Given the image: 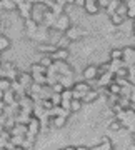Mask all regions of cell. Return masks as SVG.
<instances>
[{
	"instance_id": "cell-14",
	"label": "cell",
	"mask_w": 135,
	"mask_h": 150,
	"mask_svg": "<svg viewBox=\"0 0 135 150\" xmlns=\"http://www.w3.org/2000/svg\"><path fill=\"white\" fill-rule=\"evenodd\" d=\"M37 62L42 65V67H45V69H49V67L54 65V59H52L49 54H38V60H37Z\"/></svg>"
},
{
	"instance_id": "cell-1",
	"label": "cell",
	"mask_w": 135,
	"mask_h": 150,
	"mask_svg": "<svg viewBox=\"0 0 135 150\" xmlns=\"http://www.w3.org/2000/svg\"><path fill=\"white\" fill-rule=\"evenodd\" d=\"M82 74V79L88 83H92L98 79V65H93V64H88L83 67V70L80 72Z\"/></svg>"
},
{
	"instance_id": "cell-23",
	"label": "cell",
	"mask_w": 135,
	"mask_h": 150,
	"mask_svg": "<svg viewBox=\"0 0 135 150\" xmlns=\"http://www.w3.org/2000/svg\"><path fill=\"white\" fill-rule=\"evenodd\" d=\"M82 107H83V102H82V100H78V98H72V102H70V112L72 113L80 112Z\"/></svg>"
},
{
	"instance_id": "cell-8",
	"label": "cell",
	"mask_w": 135,
	"mask_h": 150,
	"mask_svg": "<svg viewBox=\"0 0 135 150\" xmlns=\"http://www.w3.org/2000/svg\"><path fill=\"white\" fill-rule=\"evenodd\" d=\"M83 10H85L87 15H97L98 12H100V7H98L97 0H87Z\"/></svg>"
},
{
	"instance_id": "cell-22",
	"label": "cell",
	"mask_w": 135,
	"mask_h": 150,
	"mask_svg": "<svg viewBox=\"0 0 135 150\" xmlns=\"http://www.w3.org/2000/svg\"><path fill=\"white\" fill-rule=\"evenodd\" d=\"M105 88L108 90V93H114V95H120V92H122V87H120L115 80H114V82H110V83H108Z\"/></svg>"
},
{
	"instance_id": "cell-29",
	"label": "cell",
	"mask_w": 135,
	"mask_h": 150,
	"mask_svg": "<svg viewBox=\"0 0 135 150\" xmlns=\"http://www.w3.org/2000/svg\"><path fill=\"white\" fill-rule=\"evenodd\" d=\"M97 4H98V7H100V10H105L110 2H108V0H97Z\"/></svg>"
},
{
	"instance_id": "cell-9",
	"label": "cell",
	"mask_w": 135,
	"mask_h": 150,
	"mask_svg": "<svg viewBox=\"0 0 135 150\" xmlns=\"http://www.w3.org/2000/svg\"><path fill=\"white\" fill-rule=\"evenodd\" d=\"M50 57L55 60H69L70 59V50L69 48H59L57 47V50H55L54 54H50Z\"/></svg>"
},
{
	"instance_id": "cell-18",
	"label": "cell",
	"mask_w": 135,
	"mask_h": 150,
	"mask_svg": "<svg viewBox=\"0 0 135 150\" xmlns=\"http://www.w3.org/2000/svg\"><path fill=\"white\" fill-rule=\"evenodd\" d=\"M59 82L65 87V88H72L74 83H75L74 77H70V75H59Z\"/></svg>"
},
{
	"instance_id": "cell-13",
	"label": "cell",
	"mask_w": 135,
	"mask_h": 150,
	"mask_svg": "<svg viewBox=\"0 0 135 150\" xmlns=\"http://www.w3.org/2000/svg\"><path fill=\"white\" fill-rule=\"evenodd\" d=\"M8 132H10V135H27V125H25V123L15 122V125H13Z\"/></svg>"
},
{
	"instance_id": "cell-17",
	"label": "cell",
	"mask_w": 135,
	"mask_h": 150,
	"mask_svg": "<svg viewBox=\"0 0 135 150\" xmlns=\"http://www.w3.org/2000/svg\"><path fill=\"white\" fill-rule=\"evenodd\" d=\"M2 2V8L5 13H10V12H17V4L13 0H0Z\"/></svg>"
},
{
	"instance_id": "cell-20",
	"label": "cell",
	"mask_w": 135,
	"mask_h": 150,
	"mask_svg": "<svg viewBox=\"0 0 135 150\" xmlns=\"http://www.w3.org/2000/svg\"><path fill=\"white\" fill-rule=\"evenodd\" d=\"M108 18H110V23H112L114 27H120V25H124V22L127 20L125 17L119 15V13H112V15L108 17Z\"/></svg>"
},
{
	"instance_id": "cell-36",
	"label": "cell",
	"mask_w": 135,
	"mask_h": 150,
	"mask_svg": "<svg viewBox=\"0 0 135 150\" xmlns=\"http://www.w3.org/2000/svg\"><path fill=\"white\" fill-rule=\"evenodd\" d=\"M122 2H127V0H122Z\"/></svg>"
},
{
	"instance_id": "cell-7",
	"label": "cell",
	"mask_w": 135,
	"mask_h": 150,
	"mask_svg": "<svg viewBox=\"0 0 135 150\" xmlns=\"http://www.w3.org/2000/svg\"><path fill=\"white\" fill-rule=\"evenodd\" d=\"M97 98H100V90H98V88H90L87 93H83L82 102L83 103H93Z\"/></svg>"
},
{
	"instance_id": "cell-25",
	"label": "cell",
	"mask_w": 135,
	"mask_h": 150,
	"mask_svg": "<svg viewBox=\"0 0 135 150\" xmlns=\"http://www.w3.org/2000/svg\"><path fill=\"white\" fill-rule=\"evenodd\" d=\"M127 10H129V7H127V4L125 2H122L119 7H117V10H115V13H119V15H122V17H125L127 18Z\"/></svg>"
},
{
	"instance_id": "cell-35",
	"label": "cell",
	"mask_w": 135,
	"mask_h": 150,
	"mask_svg": "<svg viewBox=\"0 0 135 150\" xmlns=\"http://www.w3.org/2000/svg\"><path fill=\"white\" fill-rule=\"evenodd\" d=\"M132 47H134V48H135V43H134V45H132Z\"/></svg>"
},
{
	"instance_id": "cell-12",
	"label": "cell",
	"mask_w": 135,
	"mask_h": 150,
	"mask_svg": "<svg viewBox=\"0 0 135 150\" xmlns=\"http://www.w3.org/2000/svg\"><path fill=\"white\" fill-rule=\"evenodd\" d=\"M65 123H67V117H62V115L50 117V125H52V129H64Z\"/></svg>"
},
{
	"instance_id": "cell-27",
	"label": "cell",
	"mask_w": 135,
	"mask_h": 150,
	"mask_svg": "<svg viewBox=\"0 0 135 150\" xmlns=\"http://www.w3.org/2000/svg\"><path fill=\"white\" fill-rule=\"evenodd\" d=\"M50 87H52V92H54V93H62V92L65 90V87L62 85L60 82H55L54 85H50Z\"/></svg>"
},
{
	"instance_id": "cell-4",
	"label": "cell",
	"mask_w": 135,
	"mask_h": 150,
	"mask_svg": "<svg viewBox=\"0 0 135 150\" xmlns=\"http://www.w3.org/2000/svg\"><path fill=\"white\" fill-rule=\"evenodd\" d=\"M40 130H42V122H40V118L32 117L30 120H28V123H27V134L37 137V135L40 134Z\"/></svg>"
},
{
	"instance_id": "cell-19",
	"label": "cell",
	"mask_w": 135,
	"mask_h": 150,
	"mask_svg": "<svg viewBox=\"0 0 135 150\" xmlns=\"http://www.w3.org/2000/svg\"><path fill=\"white\" fill-rule=\"evenodd\" d=\"M10 47H12L10 38L7 37V35H2V33H0V54L7 52V50H8Z\"/></svg>"
},
{
	"instance_id": "cell-21",
	"label": "cell",
	"mask_w": 135,
	"mask_h": 150,
	"mask_svg": "<svg viewBox=\"0 0 135 150\" xmlns=\"http://www.w3.org/2000/svg\"><path fill=\"white\" fill-rule=\"evenodd\" d=\"M122 129H124V125H122V122H120L119 118H114V120L108 122V130L110 132H120Z\"/></svg>"
},
{
	"instance_id": "cell-30",
	"label": "cell",
	"mask_w": 135,
	"mask_h": 150,
	"mask_svg": "<svg viewBox=\"0 0 135 150\" xmlns=\"http://www.w3.org/2000/svg\"><path fill=\"white\" fill-rule=\"evenodd\" d=\"M85 2L87 0H74V5H75V8H83L85 7Z\"/></svg>"
},
{
	"instance_id": "cell-33",
	"label": "cell",
	"mask_w": 135,
	"mask_h": 150,
	"mask_svg": "<svg viewBox=\"0 0 135 150\" xmlns=\"http://www.w3.org/2000/svg\"><path fill=\"white\" fill-rule=\"evenodd\" d=\"M0 25H2V15H0Z\"/></svg>"
},
{
	"instance_id": "cell-6",
	"label": "cell",
	"mask_w": 135,
	"mask_h": 150,
	"mask_svg": "<svg viewBox=\"0 0 135 150\" xmlns=\"http://www.w3.org/2000/svg\"><path fill=\"white\" fill-rule=\"evenodd\" d=\"M124 64L127 67L130 65H135V48L130 45V47H124Z\"/></svg>"
},
{
	"instance_id": "cell-2",
	"label": "cell",
	"mask_w": 135,
	"mask_h": 150,
	"mask_svg": "<svg viewBox=\"0 0 135 150\" xmlns=\"http://www.w3.org/2000/svg\"><path fill=\"white\" fill-rule=\"evenodd\" d=\"M70 25H72L70 15H69V13H65V12H62L60 15H57V20H55V23H54V27H52V28L59 30V32H65Z\"/></svg>"
},
{
	"instance_id": "cell-32",
	"label": "cell",
	"mask_w": 135,
	"mask_h": 150,
	"mask_svg": "<svg viewBox=\"0 0 135 150\" xmlns=\"http://www.w3.org/2000/svg\"><path fill=\"white\" fill-rule=\"evenodd\" d=\"M77 150H90L88 147H77Z\"/></svg>"
},
{
	"instance_id": "cell-26",
	"label": "cell",
	"mask_w": 135,
	"mask_h": 150,
	"mask_svg": "<svg viewBox=\"0 0 135 150\" xmlns=\"http://www.w3.org/2000/svg\"><path fill=\"white\" fill-rule=\"evenodd\" d=\"M50 100L54 103V107L60 105V103H62V93H52V95H50Z\"/></svg>"
},
{
	"instance_id": "cell-11",
	"label": "cell",
	"mask_w": 135,
	"mask_h": 150,
	"mask_svg": "<svg viewBox=\"0 0 135 150\" xmlns=\"http://www.w3.org/2000/svg\"><path fill=\"white\" fill-rule=\"evenodd\" d=\"M92 88V85L88 83V82H85V80H82V82H75L74 83V87H72V90H75V92H78V93H82V97H83V93H87V92Z\"/></svg>"
},
{
	"instance_id": "cell-5",
	"label": "cell",
	"mask_w": 135,
	"mask_h": 150,
	"mask_svg": "<svg viewBox=\"0 0 135 150\" xmlns=\"http://www.w3.org/2000/svg\"><path fill=\"white\" fill-rule=\"evenodd\" d=\"M15 80H18V83H20L23 88H28V87L33 83V79H32V74H30V72H18Z\"/></svg>"
},
{
	"instance_id": "cell-31",
	"label": "cell",
	"mask_w": 135,
	"mask_h": 150,
	"mask_svg": "<svg viewBox=\"0 0 135 150\" xmlns=\"http://www.w3.org/2000/svg\"><path fill=\"white\" fill-rule=\"evenodd\" d=\"M132 144L135 145V130H134V132H132Z\"/></svg>"
},
{
	"instance_id": "cell-16",
	"label": "cell",
	"mask_w": 135,
	"mask_h": 150,
	"mask_svg": "<svg viewBox=\"0 0 135 150\" xmlns=\"http://www.w3.org/2000/svg\"><path fill=\"white\" fill-rule=\"evenodd\" d=\"M108 59L110 60H122L124 59V48L114 47L110 52H108Z\"/></svg>"
},
{
	"instance_id": "cell-37",
	"label": "cell",
	"mask_w": 135,
	"mask_h": 150,
	"mask_svg": "<svg viewBox=\"0 0 135 150\" xmlns=\"http://www.w3.org/2000/svg\"><path fill=\"white\" fill-rule=\"evenodd\" d=\"M108 2H112V0H108Z\"/></svg>"
},
{
	"instance_id": "cell-3",
	"label": "cell",
	"mask_w": 135,
	"mask_h": 150,
	"mask_svg": "<svg viewBox=\"0 0 135 150\" xmlns=\"http://www.w3.org/2000/svg\"><path fill=\"white\" fill-rule=\"evenodd\" d=\"M65 37L69 38L70 42H77V40H80L83 35H85V32H83V28L77 27V25H70V27L65 30Z\"/></svg>"
},
{
	"instance_id": "cell-34",
	"label": "cell",
	"mask_w": 135,
	"mask_h": 150,
	"mask_svg": "<svg viewBox=\"0 0 135 150\" xmlns=\"http://www.w3.org/2000/svg\"><path fill=\"white\" fill-rule=\"evenodd\" d=\"M4 150H13V149H4Z\"/></svg>"
},
{
	"instance_id": "cell-10",
	"label": "cell",
	"mask_w": 135,
	"mask_h": 150,
	"mask_svg": "<svg viewBox=\"0 0 135 150\" xmlns=\"http://www.w3.org/2000/svg\"><path fill=\"white\" fill-rule=\"evenodd\" d=\"M55 50H57V45H54V43L50 42H42L37 45V52L38 54H54Z\"/></svg>"
},
{
	"instance_id": "cell-28",
	"label": "cell",
	"mask_w": 135,
	"mask_h": 150,
	"mask_svg": "<svg viewBox=\"0 0 135 150\" xmlns=\"http://www.w3.org/2000/svg\"><path fill=\"white\" fill-rule=\"evenodd\" d=\"M127 18L132 20V22L135 20V7H129V10H127Z\"/></svg>"
},
{
	"instance_id": "cell-15",
	"label": "cell",
	"mask_w": 135,
	"mask_h": 150,
	"mask_svg": "<svg viewBox=\"0 0 135 150\" xmlns=\"http://www.w3.org/2000/svg\"><path fill=\"white\" fill-rule=\"evenodd\" d=\"M2 98H4V102H5L7 105H15L17 103V93L12 90V88L4 92V97H2Z\"/></svg>"
},
{
	"instance_id": "cell-24",
	"label": "cell",
	"mask_w": 135,
	"mask_h": 150,
	"mask_svg": "<svg viewBox=\"0 0 135 150\" xmlns=\"http://www.w3.org/2000/svg\"><path fill=\"white\" fill-rule=\"evenodd\" d=\"M30 74H47V69L42 67L38 62H35V64L30 65Z\"/></svg>"
}]
</instances>
